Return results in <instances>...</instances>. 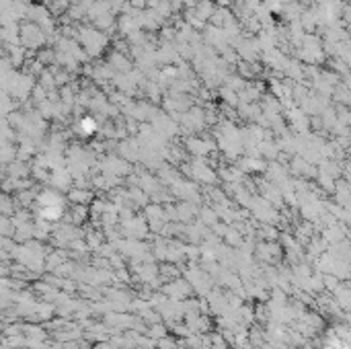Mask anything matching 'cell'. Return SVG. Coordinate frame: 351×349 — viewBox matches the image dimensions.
Here are the masks:
<instances>
[{"label":"cell","instance_id":"obj_1","mask_svg":"<svg viewBox=\"0 0 351 349\" xmlns=\"http://www.w3.org/2000/svg\"><path fill=\"white\" fill-rule=\"evenodd\" d=\"M81 130L87 132V134L95 132V122H93V120H83V122H81Z\"/></svg>","mask_w":351,"mask_h":349}]
</instances>
